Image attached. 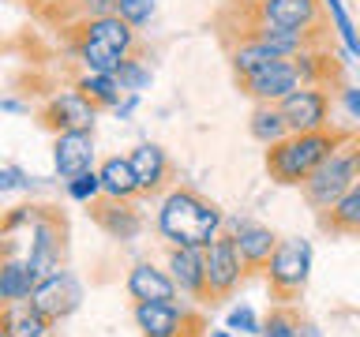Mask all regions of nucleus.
<instances>
[{
  "instance_id": "obj_1",
  "label": "nucleus",
  "mask_w": 360,
  "mask_h": 337,
  "mask_svg": "<svg viewBox=\"0 0 360 337\" xmlns=\"http://www.w3.org/2000/svg\"><path fill=\"white\" fill-rule=\"evenodd\" d=\"M225 229V213L214 199L202 191L176 184L169 195H162L158 210V232L176 247H210Z\"/></svg>"
},
{
  "instance_id": "obj_2",
  "label": "nucleus",
  "mask_w": 360,
  "mask_h": 337,
  "mask_svg": "<svg viewBox=\"0 0 360 337\" xmlns=\"http://www.w3.org/2000/svg\"><path fill=\"white\" fill-rule=\"evenodd\" d=\"M349 135H353V128H338V124L319 128V131H292L289 139L266 146L263 168L278 187H300Z\"/></svg>"
},
{
  "instance_id": "obj_3",
  "label": "nucleus",
  "mask_w": 360,
  "mask_h": 337,
  "mask_svg": "<svg viewBox=\"0 0 360 337\" xmlns=\"http://www.w3.org/2000/svg\"><path fill=\"white\" fill-rule=\"evenodd\" d=\"M19 229L30 232L27 263L38 270L41 277L68 266V218H64L60 206H49V202H27V206L8 210L4 236H15Z\"/></svg>"
},
{
  "instance_id": "obj_4",
  "label": "nucleus",
  "mask_w": 360,
  "mask_h": 337,
  "mask_svg": "<svg viewBox=\"0 0 360 337\" xmlns=\"http://www.w3.org/2000/svg\"><path fill=\"white\" fill-rule=\"evenodd\" d=\"M353 184H360V131H353L315 173L300 184V199L315 213L330 210Z\"/></svg>"
},
{
  "instance_id": "obj_5",
  "label": "nucleus",
  "mask_w": 360,
  "mask_h": 337,
  "mask_svg": "<svg viewBox=\"0 0 360 337\" xmlns=\"http://www.w3.org/2000/svg\"><path fill=\"white\" fill-rule=\"evenodd\" d=\"M135 326L143 337H207L210 322L202 303L195 300H165V303H131Z\"/></svg>"
},
{
  "instance_id": "obj_6",
  "label": "nucleus",
  "mask_w": 360,
  "mask_h": 337,
  "mask_svg": "<svg viewBox=\"0 0 360 337\" xmlns=\"http://www.w3.org/2000/svg\"><path fill=\"white\" fill-rule=\"evenodd\" d=\"M308 270H311V244L300 240V236H285L263 270L270 300L297 303L304 296V289H308Z\"/></svg>"
},
{
  "instance_id": "obj_7",
  "label": "nucleus",
  "mask_w": 360,
  "mask_h": 337,
  "mask_svg": "<svg viewBox=\"0 0 360 337\" xmlns=\"http://www.w3.org/2000/svg\"><path fill=\"white\" fill-rule=\"evenodd\" d=\"M207 281H210V308L225 303L248 281V266L229 229H221V236L207 247Z\"/></svg>"
},
{
  "instance_id": "obj_8",
  "label": "nucleus",
  "mask_w": 360,
  "mask_h": 337,
  "mask_svg": "<svg viewBox=\"0 0 360 337\" xmlns=\"http://www.w3.org/2000/svg\"><path fill=\"white\" fill-rule=\"evenodd\" d=\"M236 90L252 101V105H278L281 98H289L292 90H300V72H297V60H274L266 67H259V72L244 75V79H233Z\"/></svg>"
},
{
  "instance_id": "obj_9",
  "label": "nucleus",
  "mask_w": 360,
  "mask_h": 337,
  "mask_svg": "<svg viewBox=\"0 0 360 337\" xmlns=\"http://www.w3.org/2000/svg\"><path fill=\"white\" fill-rule=\"evenodd\" d=\"M98 105L94 101H86L79 90H60V94H53L45 105L34 112V120H38V128L60 135V131H79V128H94L98 120Z\"/></svg>"
},
{
  "instance_id": "obj_10",
  "label": "nucleus",
  "mask_w": 360,
  "mask_h": 337,
  "mask_svg": "<svg viewBox=\"0 0 360 337\" xmlns=\"http://www.w3.org/2000/svg\"><path fill=\"white\" fill-rule=\"evenodd\" d=\"M30 303L56 326V322H64L68 315L79 311V303H83V285H79V277H75L68 266H64V270H53V274H45V277L38 281V289H34Z\"/></svg>"
},
{
  "instance_id": "obj_11",
  "label": "nucleus",
  "mask_w": 360,
  "mask_h": 337,
  "mask_svg": "<svg viewBox=\"0 0 360 337\" xmlns=\"http://www.w3.org/2000/svg\"><path fill=\"white\" fill-rule=\"evenodd\" d=\"M86 218L94 221L109 240H120V244L139 240V232H143V213L135 210V199H112L101 191L98 199L86 202Z\"/></svg>"
},
{
  "instance_id": "obj_12",
  "label": "nucleus",
  "mask_w": 360,
  "mask_h": 337,
  "mask_svg": "<svg viewBox=\"0 0 360 337\" xmlns=\"http://www.w3.org/2000/svg\"><path fill=\"white\" fill-rule=\"evenodd\" d=\"M334 101L338 98H330L319 86H300V90H292L289 98H281L278 109H281V117H285L289 131H319V128H330Z\"/></svg>"
},
{
  "instance_id": "obj_13",
  "label": "nucleus",
  "mask_w": 360,
  "mask_h": 337,
  "mask_svg": "<svg viewBox=\"0 0 360 337\" xmlns=\"http://www.w3.org/2000/svg\"><path fill=\"white\" fill-rule=\"evenodd\" d=\"M131 157V168L139 176V187H143V199H158V195H169L176 184V165L169 150L162 143H139L135 150L128 154Z\"/></svg>"
},
{
  "instance_id": "obj_14",
  "label": "nucleus",
  "mask_w": 360,
  "mask_h": 337,
  "mask_svg": "<svg viewBox=\"0 0 360 337\" xmlns=\"http://www.w3.org/2000/svg\"><path fill=\"white\" fill-rule=\"evenodd\" d=\"M169 274L188 300L210 308V281H207V247H176L169 244Z\"/></svg>"
},
{
  "instance_id": "obj_15",
  "label": "nucleus",
  "mask_w": 360,
  "mask_h": 337,
  "mask_svg": "<svg viewBox=\"0 0 360 337\" xmlns=\"http://www.w3.org/2000/svg\"><path fill=\"white\" fill-rule=\"evenodd\" d=\"M292 60H297V72H300L304 86H319L330 98H342V90L349 86L345 60H342V53H338L334 45L330 49H308V53L292 56Z\"/></svg>"
},
{
  "instance_id": "obj_16",
  "label": "nucleus",
  "mask_w": 360,
  "mask_h": 337,
  "mask_svg": "<svg viewBox=\"0 0 360 337\" xmlns=\"http://www.w3.org/2000/svg\"><path fill=\"white\" fill-rule=\"evenodd\" d=\"M53 168L56 176L75 180L94 168V128H79V131H60L53 139Z\"/></svg>"
},
{
  "instance_id": "obj_17",
  "label": "nucleus",
  "mask_w": 360,
  "mask_h": 337,
  "mask_svg": "<svg viewBox=\"0 0 360 337\" xmlns=\"http://www.w3.org/2000/svg\"><path fill=\"white\" fill-rule=\"evenodd\" d=\"M259 15L285 30H315L330 22L326 0H259Z\"/></svg>"
},
{
  "instance_id": "obj_18",
  "label": "nucleus",
  "mask_w": 360,
  "mask_h": 337,
  "mask_svg": "<svg viewBox=\"0 0 360 337\" xmlns=\"http://www.w3.org/2000/svg\"><path fill=\"white\" fill-rule=\"evenodd\" d=\"M225 229L233 232V240L236 247H240V258H244V266H248V274H255V270H266L270 263V255L278 251V244H281V236L274 229H266V225H259V221H225Z\"/></svg>"
},
{
  "instance_id": "obj_19",
  "label": "nucleus",
  "mask_w": 360,
  "mask_h": 337,
  "mask_svg": "<svg viewBox=\"0 0 360 337\" xmlns=\"http://www.w3.org/2000/svg\"><path fill=\"white\" fill-rule=\"evenodd\" d=\"M41 274L27 263V255H15V236H4V263H0V303L30 300Z\"/></svg>"
},
{
  "instance_id": "obj_20",
  "label": "nucleus",
  "mask_w": 360,
  "mask_h": 337,
  "mask_svg": "<svg viewBox=\"0 0 360 337\" xmlns=\"http://www.w3.org/2000/svg\"><path fill=\"white\" fill-rule=\"evenodd\" d=\"M124 289H128L131 303H165V300H180V285L173 281L169 270H158L154 263H135L128 270V281H124Z\"/></svg>"
},
{
  "instance_id": "obj_21",
  "label": "nucleus",
  "mask_w": 360,
  "mask_h": 337,
  "mask_svg": "<svg viewBox=\"0 0 360 337\" xmlns=\"http://www.w3.org/2000/svg\"><path fill=\"white\" fill-rule=\"evenodd\" d=\"M79 30L90 34V38L105 41L109 49H117L120 56H143L146 41L139 38V27H131L128 19H120L117 11L112 15H98V19H79Z\"/></svg>"
},
{
  "instance_id": "obj_22",
  "label": "nucleus",
  "mask_w": 360,
  "mask_h": 337,
  "mask_svg": "<svg viewBox=\"0 0 360 337\" xmlns=\"http://www.w3.org/2000/svg\"><path fill=\"white\" fill-rule=\"evenodd\" d=\"M0 333L4 337H49L53 322L30 300H19V303H4V311H0Z\"/></svg>"
},
{
  "instance_id": "obj_23",
  "label": "nucleus",
  "mask_w": 360,
  "mask_h": 337,
  "mask_svg": "<svg viewBox=\"0 0 360 337\" xmlns=\"http://www.w3.org/2000/svg\"><path fill=\"white\" fill-rule=\"evenodd\" d=\"M323 232L330 236H360V184H353L330 210L315 213Z\"/></svg>"
},
{
  "instance_id": "obj_24",
  "label": "nucleus",
  "mask_w": 360,
  "mask_h": 337,
  "mask_svg": "<svg viewBox=\"0 0 360 337\" xmlns=\"http://www.w3.org/2000/svg\"><path fill=\"white\" fill-rule=\"evenodd\" d=\"M221 49H225V60H229L233 79H244V75L259 72V67L281 60V56H278L274 49H266L263 41H225Z\"/></svg>"
},
{
  "instance_id": "obj_25",
  "label": "nucleus",
  "mask_w": 360,
  "mask_h": 337,
  "mask_svg": "<svg viewBox=\"0 0 360 337\" xmlns=\"http://www.w3.org/2000/svg\"><path fill=\"white\" fill-rule=\"evenodd\" d=\"M101 187H105V195L112 199H143V187H139V176H135L131 168V157H105L101 161Z\"/></svg>"
},
{
  "instance_id": "obj_26",
  "label": "nucleus",
  "mask_w": 360,
  "mask_h": 337,
  "mask_svg": "<svg viewBox=\"0 0 360 337\" xmlns=\"http://www.w3.org/2000/svg\"><path fill=\"white\" fill-rule=\"evenodd\" d=\"M248 135L263 146H274L281 139H289L292 131H289V124H285L278 105H252V112H248Z\"/></svg>"
},
{
  "instance_id": "obj_27",
  "label": "nucleus",
  "mask_w": 360,
  "mask_h": 337,
  "mask_svg": "<svg viewBox=\"0 0 360 337\" xmlns=\"http://www.w3.org/2000/svg\"><path fill=\"white\" fill-rule=\"evenodd\" d=\"M72 86H75L86 101H94L98 109H117V105H120V94H128V90L120 86L117 75H101V72H83Z\"/></svg>"
},
{
  "instance_id": "obj_28",
  "label": "nucleus",
  "mask_w": 360,
  "mask_h": 337,
  "mask_svg": "<svg viewBox=\"0 0 360 337\" xmlns=\"http://www.w3.org/2000/svg\"><path fill=\"white\" fill-rule=\"evenodd\" d=\"M304 330H308V322L300 319V311L292 303H274L270 315L263 319L259 337H304Z\"/></svg>"
},
{
  "instance_id": "obj_29",
  "label": "nucleus",
  "mask_w": 360,
  "mask_h": 337,
  "mask_svg": "<svg viewBox=\"0 0 360 337\" xmlns=\"http://www.w3.org/2000/svg\"><path fill=\"white\" fill-rule=\"evenodd\" d=\"M117 79L128 94H143V90L154 83V72L143 64V56H124V64L117 67Z\"/></svg>"
},
{
  "instance_id": "obj_30",
  "label": "nucleus",
  "mask_w": 360,
  "mask_h": 337,
  "mask_svg": "<svg viewBox=\"0 0 360 337\" xmlns=\"http://www.w3.org/2000/svg\"><path fill=\"white\" fill-rule=\"evenodd\" d=\"M326 11H330V19H334V30L342 34V41H345V49L360 56V34L353 30V19L345 15V8H342V0H326Z\"/></svg>"
},
{
  "instance_id": "obj_31",
  "label": "nucleus",
  "mask_w": 360,
  "mask_h": 337,
  "mask_svg": "<svg viewBox=\"0 0 360 337\" xmlns=\"http://www.w3.org/2000/svg\"><path fill=\"white\" fill-rule=\"evenodd\" d=\"M68 199H75V202H90V199H98L101 191V173H94V168H90V173H83V176H75V180H68Z\"/></svg>"
},
{
  "instance_id": "obj_32",
  "label": "nucleus",
  "mask_w": 360,
  "mask_h": 337,
  "mask_svg": "<svg viewBox=\"0 0 360 337\" xmlns=\"http://www.w3.org/2000/svg\"><path fill=\"white\" fill-rule=\"evenodd\" d=\"M154 8H158V0H117V15L128 19L131 27H139V30L154 19Z\"/></svg>"
},
{
  "instance_id": "obj_33",
  "label": "nucleus",
  "mask_w": 360,
  "mask_h": 337,
  "mask_svg": "<svg viewBox=\"0 0 360 337\" xmlns=\"http://www.w3.org/2000/svg\"><path fill=\"white\" fill-rule=\"evenodd\" d=\"M229 330H240V333H259L263 330V322L255 319V311L252 308H236L229 315Z\"/></svg>"
},
{
  "instance_id": "obj_34",
  "label": "nucleus",
  "mask_w": 360,
  "mask_h": 337,
  "mask_svg": "<svg viewBox=\"0 0 360 337\" xmlns=\"http://www.w3.org/2000/svg\"><path fill=\"white\" fill-rule=\"evenodd\" d=\"M0 187H4V191H15V187H30V180L22 176L15 165H8L4 173H0Z\"/></svg>"
},
{
  "instance_id": "obj_35",
  "label": "nucleus",
  "mask_w": 360,
  "mask_h": 337,
  "mask_svg": "<svg viewBox=\"0 0 360 337\" xmlns=\"http://www.w3.org/2000/svg\"><path fill=\"white\" fill-rule=\"evenodd\" d=\"M338 101H342V105H345L349 112H353L356 120H360V86H345V90H342V98H338Z\"/></svg>"
},
{
  "instance_id": "obj_36",
  "label": "nucleus",
  "mask_w": 360,
  "mask_h": 337,
  "mask_svg": "<svg viewBox=\"0 0 360 337\" xmlns=\"http://www.w3.org/2000/svg\"><path fill=\"white\" fill-rule=\"evenodd\" d=\"M207 337H229V333H225V330H218V333H207Z\"/></svg>"
}]
</instances>
